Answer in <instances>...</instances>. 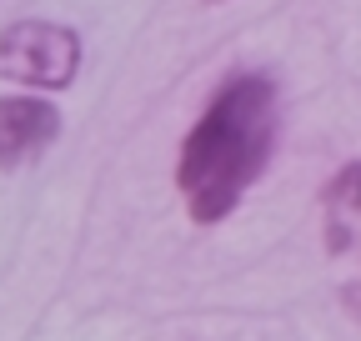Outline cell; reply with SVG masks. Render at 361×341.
<instances>
[{"label": "cell", "instance_id": "cell-1", "mask_svg": "<svg viewBox=\"0 0 361 341\" xmlns=\"http://www.w3.org/2000/svg\"><path fill=\"white\" fill-rule=\"evenodd\" d=\"M276 80L261 70H236L216 85V96L180 141L176 186L196 226H216L246 201L276 156Z\"/></svg>", "mask_w": 361, "mask_h": 341}, {"label": "cell", "instance_id": "cell-3", "mask_svg": "<svg viewBox=\"0 0 361 341\" xmlns=\"http://www.w3.org/2000/svg\"><path fill=\"white\" fill-rule=\"evenodd\" d=\"M326 256L336 266V286L351 316H361V161L341 166L322 191Z\"/></svg>", "mask_w": 361, "mask_h": 341}, {"label": "cell", "instance_id": "cell-4", "mask_svg": "<svg viewBox=\"0 0 361 341\" xmlns=\"http://www.w3.org/2000/svg\"><path fill=\"white\" fill-rule=\"evenodd\" d=\"M61 136V111L40 96H0V170L25 166Z\"/></svg>", "mask_w": 361, "mask_h": 341}, {"label": "cell", "instance_id": "cell-2", "mask_svg": "<svg viewBox=\"0 0 361 341\" xmlns=\"http://www.w3.org/2000/svg\"><path fill=\"white\" fill-rule=\"evenodd\" d=\"M80 70V35L61 20H16L0 30V80L66 91Z\"/></svg>", "mask_w": 361, "mask_h": 341}]
</instances>
